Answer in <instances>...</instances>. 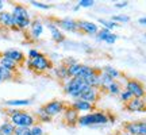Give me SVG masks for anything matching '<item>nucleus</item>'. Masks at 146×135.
<instances>
[{
	"label": "nucleus",
	"instance_id": "28",
	"mask_svg": "<svg viewBox=\"0 0 146 135\" xmlns=\"http://www.w3.org/2000/svg\"><path fill=\"white\" fill-rule=\"evenodd\" d=\"M103 73H106V74H108L110 77H112L115 80V78H118L120 76V73L116 70V69H114V68H111V66H106L104 68V72Z\"/></svg>",
	"mask_w": 146,
	"mask_h": 135
},
{
	"label": "nucleus",
	"instance_id": "9",
	"mask_svg": "<svg viewBox=\"0 0 146 135\" xmlns=\"http://www.w3.org/2000/svg\"><path fill=\"white\" fill-rule=\"evenodd\" d=\"M56 24L58 26L60 30H64V31L68 32H76L78 30L77 22L70 19V18H64V19H60V21H56Z\"/></svg>",
	"mask_w": 146,
	"mask_h": 135
},
{
	"label": "nucleus",
	"instance_id": "13",
	"mask_svg": "<svg viewBox=\"0 0 146 135\" xmlns=\"http://www.w3.org/2000/svg\"><path fill=\"white\" fill-rule=\"evenodd\" d=\"M78 118H80V115H78V112L74 108L66 107V108L64 109V119L66 122V124H69V126L77 124Z\"/></svg>",
	"mask_w": 146,
	"mask_h": 135
},
{
	"label": "nucleus",
	"instance_id": "11",
	"mask_svg": "<svg viewBox=\"0 0 146 135\" xmlns=\"http://www.w3.org/2000/svg\"><path fill=\"white\" fill-rule=\"evenodd\" d=\"M126 109L130 111V112H141V111H145L146 109V100L133 97L130 101H127Z\"/></svg>",
	"mask_w": 146,
	"mask_h": 135
},
{
	"label": "nucleus",
	"instance_id": "1",
	"mask_svg": "<svg viewBox=\"0 0 146 135\" xmlns=\"http://www.w3.org/2000/svg\"><path fill=\"white\" fill-rule=\"evenodd\" d=\"M8 116H10V122L15 127H29V128H31L34 124H36L35 116L26 112V111L8 109Z\"/></svg>",
	"mask_w": 146,
	"mask_h": 135
},
{
	"label": "nucleus",
	"instance_id": "36",
	"mask_svg": "<svg viewBox=\"0 0 146 135\" xmlns=\"http://www.w3.org/2000/svg\"><path fill=\"white\" fill-rule=\"evenodd\" d=\"M38 54H39V52H38V50H35V49H31V50L29 52V60H33V58H35Z\"/></svg>",
	"mask_w": 146,
	"mask_h": 135
},
{
	"label": "nucleus",
	"instance_id": "23",
	"mask_svg": "<svg viewBox=\"0 0 146 135\" xmlns=\"http://www.w3.org/2000/svg\"><path fill=\"white\" fill-rule=\"evenodd\" d=\"M115 80L112 77H110L108 74H106V73H100V84H99V87L100 88H103L107 91V88H108L111 84L114 83Z\"/></svg>",
	"mask_w": 146,
	"mask_h": 135
},
{
	"label": "nucleus",
	"instance_id": "34",
	"mask_svg": "<svg viewBox=\"0 0 146 135\" xmlns=\"http://www.w3.org/2000/svg\"><path fill=\"white\" fill-rule=\"evenodd\" d=\"M30 4L33 7H36V8H41V10H49L52 5L50 4H45V3H41V1H30Z\"/></svg>",
	"mask_w": 146,
	"mask_h": 135
},
{
	"label": "nucleus",
	"instance_id": "7",
	"mask_svg": "<svg viewBox=\"0 0 146 135\" xmlns=\"http://www.w3.org/2000/svg\"><path fill=\"white\" fill-rule=\"evenodd\" d=\"M127 135H146V122H131L125 126Z\"/></svg>",
	"mask_w": 146,
	"mask_h": 135
},
{
	"label": "nucleus",
	"instance_id": "14",
	"mask_svg": "<svg viewBox=\"0 0 146 135\" xmlns=\"http://www.w3.org/2000/svg\"><path fill=\"white\" fill-rule=\"evenodd\" d=\"M96 36H98V41H104V42H107V43H110V45L115 43L116 39H118V35L112 34L110 30H106V28L99 30V32L96 34Z\"/></svg>",
	"mask_w": 146,
	"mask_h": 135
},
{
	"label": "nucleus",
	"instance_id": "26",
	"mask_svg": "<svg viewBox=\"0 0 146 135\" xmlns=\"http://www.w3.org/2000/svg\"><path fill=\"white\" fill-rule=\"evenodd\" d=\"M99 23L100 24H103L106 30H110V31L114 30L115 27L119 26L118 23H115V22H112V21H107V19H99Z\"/></svg>",
	"mask_w": 146,
	"mask_h": 135
},
{
	"label": "nucleus",
	"instance_id": "27",
	"mask_svg": "<svg viewBox=\"0 0 146 135\" xmlns=\"http://www.w3.org/2000/svg\"><path fill=\"white\" fill-rule=\"evenodd\" d=\"M107 91H108L111 95H119L120 92H122V89H120V85H119V83H118L116 80H115L114 83H112V84H111V85L108 87V88H107Z\"/></svg>",
	"mask_w": 146,
	"mask_h": 135
},
{
	"label": "nucleus",
	"instance_id": "15",
	"mask_svg": "<svg viewBox=\"0 0 146 135\" xmlns=\"http://www.w3.org/2000/svg\"><path fill=\"white\" fill-rule=\"evenodd\" d=\"M70 107L74 108L77 112H89V111L94 109V104L88 103V101H84V100H81V99H77L73 101Z\"/></svg>",
	"mask_w": 146,
	"mask_h": 135
},
{
	"label": "nucleus",
	"instance_id": "40",
	"mask_svg": "<svg viewBox=\"0 0 146 135\" xmlns=\"http://www.w3.org/2000/svg\"><path fill=\"white\" fill-rule=\"evenodd\" d=\"M0 83H1V74H0Z\"/></svg>",
	"mask_w": 146,
	"mask_h": 135
},
{
	"label": "nucleus",
	"instance_id": "17",
	"mask_svg": "<svg viewBox=\"0 0 146 135\" xmlns=\"http://www.w3.org/2000/svg\"><path fill=\"white\" fill-rule=\"evenodd\" d=\"M49 30H50V35H52V39L54 42H64L65 41V35H64V32L58 28V26L56 23H49Z\"/></svg>",
	"mask_w": 146,
	"mask_h": 135
},
{
	"label": "nucleus",
	"instance_id": "38",
	"mask_svg": "<svg viewBox=\"0 0 146 135\" xmlns=\"http://www.w3.org/2000/svg\"><path fill=\"white\" fill-rule=\"evenodd\" d=\"M139 24H142V26H145L146 27V18H141V19H139Z\"/></svg>",
	"mask_w": 146,
	"mask_h": 135
},
{
	"label": "nucleus",
	"instance_id": "42",
	"mask_svg": "<svg viewBox=\"0 0 146 135\" xmlns=\"http://www.w3.org/2000/svg\"><path fill=\"white\" fill-rule=\"evenodd\" d=\"M125 135H127V134H125Z\"/></svg>",
	"mask_w": 146,
	"mask_h": 135
},
{
	"label": "nucleus",
	"instance_id": "31",
	"mask_svg": "<svg viewBox=\"0 0 146 135\" xmlns=\"http://www.w3.org/2000/svg\"><path fill=\"white\" fill-rule=\"evenodd\" d=\"M111 21L115 22V23H118V22H122V23H127V22H130V18L127 15H115L111 18Z\"/></svg>",
	"mask_w": 146,
	"mask_h": 135
},
{
	"label": "nucleus",
	"instance_id": "12",
	"mask_svg": "<svg viewBox=\"0 0 146 135\" xmlns=\"http://www.w3.org/2000/svg\"><path fill=\"white\" fill-rule=\"evenodd\" d=\"M1 56H4V57L10 58V60H12L15 64H23L25 61H26V58H25V54L21 52V50H16V49H10V50H5Z\"/></svg>",
	"mask_w": 146,
	"mask_h": 135
},
{
	"label": "nucleus",
	"instance_id": "8",
	"mask_svg": "<svg viewBox=\"0 0 146 135\" xmlns=\"http://www.w3.org/2000/svg\"><path fill=\"white\" fill-rule=\"evenodd\" d=\"M77 28L88 35H96L99 32V26L94 22L88 21H77Z\"/></svg>",
	"mask_w": 146,
	"mask_h": 135
},
{
	"label": "nucleus",
	"instance_id": "22",
	"mask_svg": "<svg viewBox=\"0 0 146 135\" xmlns=\"http://www.w3.org/2000/svg\"><path fill=\"white\" fill-rule=\"evenodd\" d=\"M31 104V100L25 99V100H7L4 101V105L7 107H26V105H30Z\"/></svg>",
	"mask_w": 146,
	"mask_h": 135
},
{
	"label": "nucleus",
	"instance_id": "16",
	"mask_svg": "<svg viewBox=\"0 0 146 135\" xmlns=\"http://www.w3.org/2000/svg\"><path fill=\"white\" fill-rule=\"evenodd\" d=\"M0 24L7 28H15L14 24V16L8 11H1L0 12Z\"/></svg>",
	"mask_w": 146,
	"mask_h": 135
},
{
	"label": "nucleus",
	"instance_id": "39",
	"mask_svg": "<svg viewBox=\"0 0 146 135\" xmlns=\"http://www.w3.org/2000/svg\"><path fill=\"white\" fill-rule=\"evenodd\" d=\"M3 7H4V1L0 0V11H3Z\"/></svg>",
	"mask_w": 146,
	"mask_h": 135
},
{
	"label": "nucleus",
	"instance_id": "2",
	"mask_svg": "<svg viewBox=\"0 0 146 135\" xmlns=\"http://www.w3.org/2000/svg\"><path fill=\"white\" fill-rule=\"evenodd\" d=\"M88 85L84 83L81 78H68L66 81H65V84H64V92L68 95V96H70V97H73L74 100L80 99V96H81V93L84 92V89L87 88Z\"/></svg>",
	"mask_w": 146,
	"mask_h": 135
},
{
	"label": "nucleus",
	"instance_id": "29",
	"mask_svg": "<svg viewBox=\"0 0 146 135\" xmlns=\"http://www.w3.org/2000/svg\"><path fill=\"white\" fill-rule=\"evenodd\" d=\"M14 135H31V128H29V127H15Z\"/></svg>",
	"mask_w": 146,
	"mask_h": 135
},
{
	"label": "nucleus",
	"instance_id": "41",
	"mask_svg": "<svg viewBox=\"0 0 146 135\" xmlns=\"http://www.w3.org/2000/svg\"><path fill=\"white\" fill-rule=\"evenodd\" d=\"M0 120H1V112H0Z\"/></svg>",
	"mask_w": 146,
	"mask_h": 135
},
{
	"label": "nucleus",
	"instance_id": "5",
	"mask_svg": "<svg viewBox=\"0 0 146 135\" xmlns=\"http://www.w3.org/2000/svg\"><path fill=\"white\" fill-rule=\"evenodd\" d=\"M65 108H66V107H65L64 101H61V100H52V101H49L47 104H45V105H43L45 112H46L50 118H53V116H57V115H60V114H62Z\"/></svg>",
	"mask_w": 146,
	"mask_h": 135
},
{
	"label": "nucleus",
	"instance_id": "32",
	"mask_svg": "<svg viewBox=\"0 0 146 135\" xmlns=\"http://www.w3.org/2000/svg\"><path fill=\"white\" fill-rule=\"evenodd\" d=\"M31 135H45V131L41 124H34L31 127Z\"/></svg>",
	"mask_w": 146,
	"mask_h": 135
},
{
	"label": "nucleus",
	"instance_id": "21",
	"mask_svg": "<svg viewBox=\"0 0 146 135\" xmlns=\"http://www.w3.org/2000/svg\"><path fill=\"white\" fill-rule=\"evenodd\" d=\"M14 131H15V126L10 120H5L0 124V134L1 135H14Z\"/></svg>",
	"mask_w": 146,
	"mask_h": 135
},
{
	"label": "nucleus",
	"instance_id": "20",
	"mask_svg": "<svg viewBox=\"0 0 146 135\" xmlns=\"http://www.w3.org/2000/svg\"><path fill=\"white\" fill-rule=\"evenodd\" d=\"M12 16L14 18H23V19H30V14L27 8L23 4H15L12 8Z\"/></svg>",
	"mask_w": 146,
	"mask_h": 135
},
{
	"label": "nucleus",
	"instance_id": "30",
	"mask_svg": "<svg viewBox=\"0 0 146 135\" xmlns=\"http://www.w3.org/2000/svg\"><path fill=\"white\" fill-rule=\"evenodd\" d=\"M0 74H1V81H8V80L14 78V73L8 72L5 69H1V68H0Z\"/></svg>",
	"mask_w": 146,
	"mask_h": 135
},
{
	"label": "nucleus",
	"instance_id": "19",
	"mask_svg": "<svg viewBox=\"0 0 146 135\" xmlns=\"http://www.w3.org/2000/svg\"><path fill=\"white\" fill-rule=\"evenodd\" d=\"M18 66H19V65L15 64L12 60L4 57V56H0V68H1V69H5V70H8V72L15 73L16 70H18Z\"/></svg>",
	"mask_w": 146,
	"mask_h": 135
},
{
	"label": "nucleus",
	"instance_id": "33",
	"mask_svg": "<svg viewBox=\"0 0 146 135\" xmlns=\"http://www.w3.org/2000/svg\"><path fill=\"white\" fill-rule=\"evenodd\" d=\"M119 95H120V99H122V101H126V103H127V101H130V100L134 97V96H133L129 91H122Z\"/></svg>",
	"mask_w": 146,
	"mask_h": 135
},
{
	"label": "nucleus",
	"instance_id": "25",
	"mask_svg": "<svg viewBox=\"0 0 146 135\" xmlns=\"http://www.w3.org/2000/svg\"><path fill=\"white\" fill-rule=\"evenodd\" d=\"M36 116H38V120H39V122H42V123H47V122H50V120H52V118H50V116L45 112L43 107H41V108L36 111Z\"/></svg>",
	"mask_w": 146,
	"mask_h": 135
},
{
	"label": "nucleus",
	"instance_id": "6",
	"mask_svg": "<svg viewBox=\"0 0 146 135\" xmlns=\"http://www.w3.org/2000/svg\"><path fill=\"white\" fill-rule=\"evenodd\" d=\"M126 91H129L137 99H143V96L146 95V91L143 89L142 84L137 80H129L126 83Z\"/></svg>",
	"mask_w": 146,
	"mask_h": 135
},
{
	"label": "nucleus",
	"instance_id": "37",
	"mask_svg": "<svg viewBox=\"0 0 146 135\" xmlns=\"http://www.w3.org/2000/svg\"><path fill=\"white\" fill-rule=\"evenodd\" d=\"M127 4H129L127 1H120V3H116V4H115V7H116V8H123V7H126Z\"/></svg>",
	"mask_w": 146,
	"mask_h": 135
},
{
	"label": "nucleus",
	"instance_id": "3",
	"mask_svg": "<svg viewBox=\"0 0 146 135\" xmlns=\"http://www.w3.org/2000/svg\"><path fill=\"white\" fill-rule=\"evenodd\" d=\"M108 123V115L104 112H92V114L81 115L77 120V124L81 127L88 126H100Z\"/></svg>",
	"mask_w": 146,
	"mask_h": 135
},
{
	"label": "nucleus",
	"instance_id": "18",
	"mask_svg": "<svg viewBox=\"0 0 146 135\" xmlns=\"http://www.w3.org/2000/svg\"><path fill=\"white\" fill-rule=\"evenodd\" d=\"M29 28H30V34H31L33 38L38 39L42 35V32H43V23L41 21H38V19L31 21V24H30Z\"/></svg>",
	"mask_w": 146,
	"mask_h": 135
},
{
	"label": "nucleus",
	"instance_id": "35",
	"mask_svg": "<svg viewBox=\"0 0 146 135\" xmlns=\"http://www.w3.org/2000/svg\"><path fill=\"white\" fill-rule=\"evenodd\" d=\"M94 4H95L94 0H80V1H78V7H83V8L94 7Z\"/></svg>",
	"mask_w": 146,
	"mask_h": 135
},
{
	"label": "nucleus",
	"instance_id": "4",
	"mask_svg": "<svg viewBox=\"0 0 146 135\" xmlns=\"http://www.w3.org/2000/svg\"><path fill=\"white\" fill-rule=\"evenodd\" d=\"M27 65H29V68H30L31 70L38 72V73H45V72H47V70L53 69L52 61H50L45 54H42V53H39V54H38L35 58H33V60H27Z\"/></svg>",
	"mask_w": 146,
	"mask_h": 135
},
{
	"label": "nucleus",
	"instance_id": "24",
	"mask_svg": "<svg viewBox=\"0 0 146 135\" xmlns=\"http://www.w3.org/2000/svg\"><path fill=\"white\" fill-rule=\"evenodd\" d=\"M54 72H56V74H57V77L60 78V80H68V70H66V65H64V64H61L60 66L54 68Z\"/></svg>",
	"mask_w": 146,
	"mask_h": 135
},
{
	"label": "nucleus",
	"instance_id": "10",
	"mask_svg": "<svg viewBox=\"0 0 146 135\" xmlns=\"http://www.w3.org/2000/svg\"><path fill=\"white\" fill-rule=\"evenodd\" d=\"M80 99L84 101H88V103L94 104L99 100V89L98 88H92V87H87L84 89V92L81 93Z\"/></svg>",
	"mask_w": 146,
	"mask_h": 135
}]
</instances>
